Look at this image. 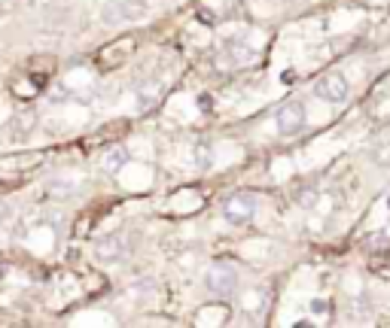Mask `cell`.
Wrapping results in <instances>:
<instances>
[{
    "label": "cell",
    "mask_w": 390,
    "mask_h": 328,
    "mask_svg": "<svg viewBox=\"0 0 390 328\" xmlns=\"http://www.w3.org/2000/svg\"><path fill=\"white\" fill-rule=\"evenodd\" d=\"M204 289L211 292L213 298H232L238 292V271L232 265L226 262H217V265H211L207 267V274H204Z\"/></svg>",
    "instance_id": "1"
},
{
    "label": "cell",
    "mask_w": 390,
    "mask_h": 328,
    "mask_svg": "<svg viewBox=\"0 0 390 328\" xmlns=\"http://www.w3.org/2000/svg\"><path fill=\"white\" fill-rule=\"evenodd\" d=\"M347 95H351V82H347L342 73H323V77L314 82V97L327 100V104H345Z\"/></svg>",
    "instance_id": "2"
},
{
    "label": "cell",
    "mask_w": 390,
    "mask_h": 328,
    "mask_svg": "<svg viewBox=\"0 0 390 328\" xmlns=\"http://www.w3.org/2000/svg\"><path fill=\"white\" fill-rule=\"evenodd\" d=\"M223 216H226V222H232V225H247L256 216V198L247 195V192H235V195H229L226 204H223Z\"/></svg>",
    "instance_id": "3"
},
{
    "label": "cell",
    "mask_w": 390,
    "mask_h": 328,
    "mask_svg": "<svg viewBox=\"0 0 390 328\" xmlns=\"http://www.w3.org/2000/svg\"><path fill=\"white\" fill-rule=\"evenodd\" d=\"M305 104L302 100H287L284 107L278 109V116H275V122H278V131L284 134V137H293V134H299L305 128Z\"/></svg>",
    "instance_id": "4"
},
{
    "label": "cell",
    "mask_w": 390,
    "mask_h": 328,
    "mask_svg": "<svg viewBox=\"0 0 390 328\" xmlns=\"http://www.w3.org/2000/svg\"><path fill=\"white\" fill-rule=\"evenodd\" d=\"M135 49H137V37L135 33H128V37L116 40L113 46L101 49V52H98V64H101L104 70H113V67H119L122 61H128V58L135 55Z\"/></svg>",
    "instance_id": "5"
},
{
    "label": "cell",
    "mask_w": 390,
    "mask_h": 328,
    "mask_svg": "<svg viewBox=\"0 0 390 328\" xmlns=\"http://www.w3.org/2000/svg\"><path fill=\"white\" fill-rule=\"evenodd\" d=\"M126 252H128V240H126V234L122 231L107 234V237H101L95 243V256L101 258V262H119Z\"/></svg>",
    "instance_id": "6"
},
{
    "label": "cell",
    "mask_w": 390,
    "mask_h": 328,
    "mask_svg": "<svg viewBox=\"0 0 390 328\" xmlns=\"http://www.w3.org/2000/svg\"><path fill=\"white\" fill-rule=\"evenodd\" d=\"M126 162H128V153L122 146H116V149H110V153L104 155V164L101 167H104V173H119Z\"/></svg>",
    "instance_id": "7"
},
{
    "label": "cell",
    "mask_w": 390,
    "mask_h": 328,
    "mask_svg": "<svg viewBox=\"0 0 390 328\" xmlns=\"http://www.w3.org/2000/svg\"><path fill=\"white\" fill-rule=\"evenodd\" d=\"M3 222H6V207L0 204V225H3Z\"/></svg>",
    "instance_id": "8"
}]
</instances>
